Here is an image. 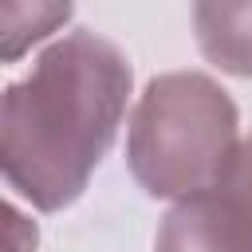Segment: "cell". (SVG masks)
<instances>
[{
	"mask_svg": "<svg viewBox=\"0 0 252 252\" xmlns=\"http://www.w3.org/2000/svg\"><path fill=\"white\" fill-rule=\"evenodd\" d=\"M236 106L201 71H169L146 83L126 134V165L150 197L181 201L220 185L236 161Z\"/></svg>",
	"mask_w": 252,
	"mask_h": 252,
	"instance_id": "cell-2",
	"label": "cell"
},
{
	"mask_svg": "<svg viewBox=\"0 0 252 252\" xmlns=\"http://www.w3.org/2000/svg\"><path fill=\"white\" fill-rule=\"evenodd\" d=\"M158 252H252V165L236 154L228 177L205 193L173 201L158 236Z\"/></svg>",
	"mask_w": 252,
	"mask_h": 252,
	"instance_id": "cell-3",
	"label": "cell"
},
{
	"mask_svg": "<svg viewBox=\"0 0 252 252\" xmlns=\"http://www.w3.org/2000/svg\"><path fill=\"white\" fill-rule=\"evenodd\" d=\"M4 217H8V244H12V252H32L35 248V224H28L12 205L4 209Z\"/></svg>",
	"mask_w": 252,
	"mask_h": 252,
	"instance_id": "cell-6",
	"label": "cell"
},
{
	"mask_svg": "<svg viewBox=\"0 0 252 252\" xmlns=\"http://www.w3.org/2000/svg\"><path fill=\"white\" fill-rule=\"evenodd\" d=\"M71 20V0H4V63H16L32 43L47 39Z\"/></svg>",
	"mask_w": 252,
	"mask_h": 252,
	"instance_id": "cell-5",
	"label": "cell"
},
{
	"mask_svg": "<svg viewBox=\"0 0 252 252\" xmlns=\"http://www.w3.org/2000/svg\"><path fill=\"white\" fill-rule=\"evenodd\" d=\"M201 55L240 79H252V0H193Z\"/></svg>",
	"mask_w": 252,
	"mask_h": 252,
	"instance_id": "cell-4",
	"label": "cell"
},
{
	"mask_svg": "<svg viewBox=\"0 0 252 252\" xmlns=\"http://www.w3.org/2000/svg\"><path fill=\"white\" fill-rule=\"evenodd\" d=\"M130 98L126 55L79 28L55 39L0 106L8 189L43 213L67 209L106 158Z\"/></svg>",
	"mask_w": 252,
	"mask_h": 252,
	"instance_id": "cell-1",
	"label": "cell"
}]
</instances>
